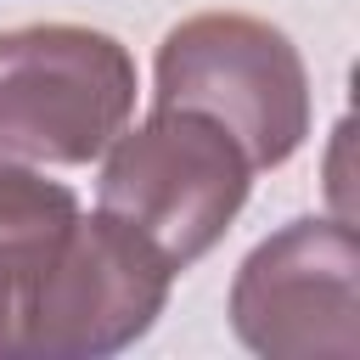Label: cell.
<instances>
[{
    "instance_id": "obj_1",
    "label": "cell",
    "mask_w": 360,
    "mask_h": 360,
    "mask_svg": "<svg viewBox=\"0 0 360 360\" xmlns=\"http://www.w3.org/2000/svg\"><path fill=\"white\" fill-rule=\"evenodd\" d=\"M248 186L253 163L219 118L197 107H152L146 124L112 135L96 208L135 225L174 270H186L242 214Z\"/></svg>"
},
{
    "instance_id": "obj_2",
    "label": "cell",
    "mask_w": 360,
    "mask_h": 360,
    "mask_svg": "<svg viewBox=\"0 0 360 360\" xmlns=\"http://www.w3.org/2000/svg\"><path fill=\"white\" fill-rule=\"evenodd\" d=\"M152 107H197L236 135L253 169H276L309 135V73L264 17L197 11L158 45Z\"/></svg>"
},
{
    "instance_id": "obj_3",
    "label": "cell",
    "mask_w": 360,
    "mask_h": 360,
    "mask_svg": "<svg viewBox=\"0 0 360 360\" xmlns=\"http://www.w3.org/2000/svg\"><path fill=\"white\" fill-rule=\"evenodd\" d=\"M135 112L129 51L79 22H28L0 34V158L90 163Z\"/></svg>"
},
{
    "instance_id": "obj_4",
    "label": "cell",
    "mask_w": 360,
    "mask_h": 360,
    "mask_svg": "<svg viewBox=\"0 0 360 360\" xmlns=\"http://www.w3.org/2000/svg\"><path fill=\"white\" fill-rule=\"evenodd\" d=\"M174 264L146 242L135 225L112 214H73L56 253L45 259L28 315H22V354L79 360V354H118L152 332L169 304Z\"/></svg>"
},
{
    "instance_id": "obj_5",
    "label": "cell",
    "mask_w": 360,
    "mask_h": 360,
    "mask_svg": "<svg viewBox=\"0 0 360 360\" xmlns=\"http://www.w3.org/2000/svg\"><path fill=\"white\" fill-rule=\"evenodd\" d=\"M354 231L343 219H292L264 236L231 281V326L270 360H354Z\"/></svg>"
},
{
    "instance_id": "obj_6",
    "label": "cell",
    "mask_w": 360,
    "mask_h": 360,
    "mask_svg": "<svg viewBox=\"0 0 360 360\" xmlns=\"http://www.w3.org/2000/svg\"><path fill=\"white\" fill-rule=\"evenodd\" d=\"M73 214L79 197L62 180H45L28 163L0 158V354H22V315L34 281Z\"/></svg>"
}]
</instances>
